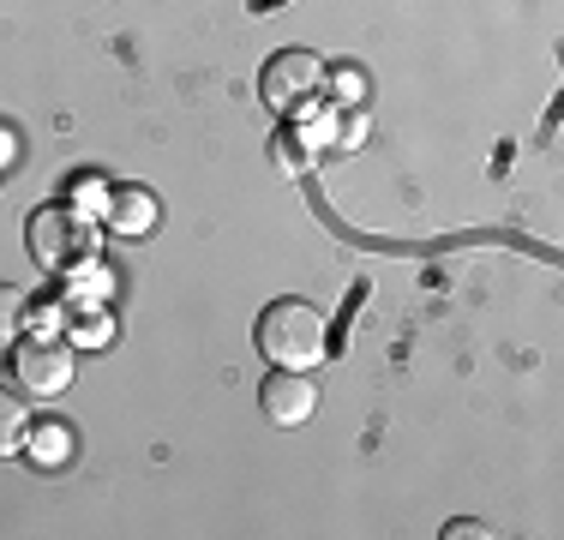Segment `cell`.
<instances>
[{
    "label": "cell",
    "mask_w": 564,
    "mask_h": 540,
    "mask_svg": "<svg viewBox=\"0 0 564 540\" xmlns=\"http://www.w3.org/2000/svg\"><path fill=\"white\" fill-rule=\"evenodd\" d=\"M24 240H31V259L43 270H85L97 259V223H90L78 205H43L31 210V228H24Z\"/></svg>",
    "instance_id": "obj_2"
},
{
    "label": "cell",
    "mask_w": 564,
    "mask_h": 540,
    "mask_svg": "<svg viewBox=\"0 0 564 540\" xmlns=\"http://www.w3.org/2000/svg\"><path fill=\"white\" fill-rule=\"evenodd\" d=\"M259 355L271 360V367H294V372H313L318 360L330 355V318L318 313L313 301H294V294H282L259 313Z\"/></svg>",
    "instance_id": "obj_1"
},
{
    "label": "cell",
    "mask_w": 564,
    "mask_h": 540,
    "mask_svg": "<svg viewBox=\"0 0 564 540\" xmlns=\"http://www.w3.org/2000/svg\"><path fill=\"white\" fill-rule=\"evenodd\" d=\"M156 216H163V205H156L151 186H132L127 181V186H109V198H102V223H109L115 235H127V240L151 235Z\"/></svg>",
    "instance_id": "obj_6"
},
{
    "label": "cell",
    "mask_w": 564,
    "mask_h": 540,
    "mask_svg": "<svg viewBox=\"0 0 564 540\" xmlns=\"http://www.w3.org/2000/svg\"><path fill=\"white\" fill-rule=\"evenodd\" d=\"M24 432H31V414L12 390H0V456H19L24 451Z\"/></svg>",
    "instance_id": "obj_8"
},
{
    "label": "cell",
    "mask_w": 564,
    "mask_h": 540,
    "mask_svg": "<svg viewBox=\"0 0 564 540\" xmlns=\"http://www.w3.org/2000/svg\"><path fill=\"white\" fill-rule=\"evenodd\" d=\"M259 409L271 426H301L318 414V385L294 367H271V378L259 385Z\"/></svg>",
    "instance_id": "obj_5"
},
{
    "label": "cell",
    "mask_w": 564,
    "mask_h": 540,
    "mask_svg": "<svg viewBox=\"0 0 564 540\" xmlns=\"http://www.w3.org/2000/svg\"><path fill=\"white\" fill-rule=\"evenodd\" d=\"M73 336H78L85 348H102V343H109V336H102V318H78V324H73Z\"/></svg>",
    "instance_id": "obj_10"
},
{
    "label": "cell",
    "mask_w": 564,
    "mask_h": 540,
    "mask_svg": "<svg viewBox=\"0 0 564 540\" xmlns=\"http://www.w3.org/2000/svg\"><path fill=\"white\" fill-rule=\"evenodd\" d=\"M318 85H325V61L313 48H276L259 73V97L271 115H306Z\"/></svg>",
    "instance_id": "obj_4"
},
{
    "label": "cell",
    "mask_w": 564,
    "mask_h": 540,
    "mask_svg": "<svg viewBox=\"0 0 564 540\" xmlns=\"http://www.w3.org/2000/svg\"><path fill=\"white\" fill-rule=\"evenodd\" d=\"M7 378L24 390V397L55 402L73 390V348L48 343V336H12L7 343Z\"/></svg>",
    "instance_id": "obj_3"
},
{
    "label": "cell",
    "mask_w": 564,
    "mask_h": 540,
    "mask_svg": "<svg viewBox=\"0 0 564 540\" xmlns=\"http://www.w3.org/2000/svg\"><path fill=\"white\" fill-rule=\"evenodd\" d=\"M24 318H31V301H24V289H12V282H0V343H12V336H24Z\"/></svg>",
    "instance_id": "obj_9"
},
{
    "label": "cell",
    "mask_w": 564,
    "mask_h": 540,
    "mask_svg": "<svg viewBox=\"0 0 564 540\" xmlns=\"http://www.w3.org/2000/svg\"><path fill=\"white\" fill-rule=\"evenodd\" d=\"M24 456H31L36 468H66L73 463V426L66 421H31V432H24Z\"/></svg>",
    "instance_id": "obj_7"
},
{
    "label": "cell",
    "mask_w": 564,
    "mask_h": 540,
    "mask_svg": "<svg viewBox=\"0 0 564 540\" xmlns=\"http://www.w3.org/2000/svg\"><path fill=\"white\" fill-rule=\"evenodd\" d=\"M445 534H451V540H475V534H492V529H487V522H475V517H456Z\"/></svg>",
    "instance_id": "obj_11"
}]
</instances>
